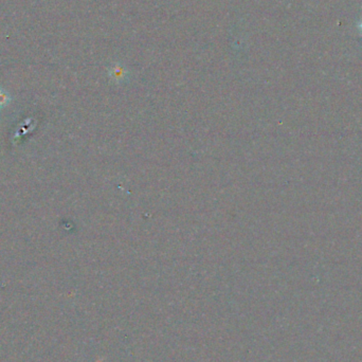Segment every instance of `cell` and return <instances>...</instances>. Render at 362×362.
<instances>
[{
  "mask_svg": "<svg viewBox=\"0 0 362 362\" xmlns=\"http://www.w3.org/2000/svg\"><path fill=\"white\" fill-rule=\"evenodd\" d=\"M7 103H9V96L4 91H0V107L7 105Z\"/></svg>",
  "mask_w": 362,
  "mask_h": 362,
  "instance_id": "6da1fadb",
  "label": "cell"
},
{
  "mask_svg": "<svg viewBox=\"0 0 362 362\" xmlns=\"http://www.w3.org/2000/svg\"><path fill=\"white\" fill-rule=\"evenodd\" d=\"M361 30H362V24H361Z\"/></svg>",
  "mask_w": 362,
  "mask_h": 362,
  "instance_id": "7a4b0ae2",
  "label": "cell"
}]
</instances>
